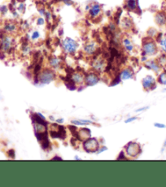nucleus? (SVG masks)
<instances>
[{"label": "nucleus", "mask_w": 166, "mask_h": 187, "mask_svg": "<svg viewBox=\"0 0 166 187\" xmlns=\"http://www.w3.org/2000/svg\"><path fill=\"white\" fill-rule=\"evenodd\" d=\"M143 52L145 56H152L158 52V46L152 39H148L143 44Z\"/></svg>", "instance_id": "1"}, {"label": "nucleus", "mask_w": 166, "mask_h": 187, "mask_svg": "<svg viewBox=\"0 0 166 187\" xmlns=\"http://www.w3.org/2000/svg\"><path fill=\"white\" fill-rule=\"evenodd\" d=\"M62 47L64 49V51L66 53H68V54H73L77 51L78 44V42H76L75 40H73V38L66 37V38H64L63 40Z\"/></svg>", "instance_id": "2"}, {"label": "nucleus", "mask_w": 166, "mask_h": 187, "mask_svg": "<svg viewBox=\"0 0 166 187\" xmlns=\"http://www.w3.org/2000/svg\"><path fill=\"white\" fill-rule=\"evenodd\" d=\"M126 153L129 156L135 157L138 155L141 152V148H140L139 144L137 142H130L126 147Z\"/></svg>", "instance_id": "3"}, {"label": "nucleus", "mask_w": 166, "mask_h": 187, "mask_svg": "<svg viewBox=\"0 0 166 187\" xmlns=\"http://www.w3.org/2000/svg\"><path fill=\"white\" fill-rule=\"evenodd\" d=\"M102 12V8L99 3L97 2H94L90 6L88 10L89 16L92 19H95V18L99 17Z\"/></svg>", "instance_id": "4"}, {"label": "nucleus", "mask_w": 166, "mask_h": 187, "mask_svg": "<svg viewBox=\"0 0 166 187\" xmlns=\"http://www.w3.org/2000/svg\"><path fill=\"white\" fill-rule=\"evenodd\" d=\"M85 150L88 152H95L99 149V143L95 138H88L83 144Z\"/></svg>", "instance_id": "5"}, {"label": "nucleus", "mask_w": 166, "mask_h": 187, "mask_svg": "<svg viewBox=\"0 0 166 187\" xmlns=\"http://www.w3.org/2000/svg\"><path fill=\"white\" fill-rule=\"evenodd\" d=\"M54 77H55V75H54L53 72L49 69H46L40 74V82L42 84H48L53 81Z\"/></svg>", "instance_id": "6"}, {"label": "nucleus", "mask_w": 166, "mask_h": 187, "mask_svg": "<svg viewBox=\"0 0 166 187\" xmlns=\"http://www.w3.org/2000/svg\"><path fill=\"white\" fill-rule=\"evenodd\" d=\"M13 45V38L11 36H4L1 39V49L3 51H10Z\"/></svg>", "instance_id": "7"}, {"label": "nucleus", "mask_w": 166, "mask_h": 187, "mask_svg": "<svg viewBox=\"0 0 166 187\" xmlns=\"http://www.w3.org/2000/svg\"><path fill=\"white\" fill-rule=\"evenodd\" d=\"M142 83L145 90H151L155 86V80L151 76H147L146 77H144L143 79Z\"/></svg>", "instance_id": "8"}, {"label": "nucleus", "mask_w": 166, "mask_h": 187, "mask_svg": "<svg viewBox=\"0 0 166 187\" xmlns=\"http://www.w3.org/2000/svg\"><path fill=\"white\" fill-rule=\"evenodd\" d=\"M92 67L95 70L98 71V72H103L105 69L106 67V64L103 59L101 58H97L92 63Z\"/></svg>", "instance_id": "9"}, {"label": "nucleus", "mask_w": 166, "mask_h": 187, "mask_svg": "<svg viewBox=\"0 0 166 187\" xmlns=\"http://www.w3.org/2000/svg\"><path fill=\"white\" fill-rule=\"evenodd\" d=\"M155 21L159 26H164L166 24V14L164 11H159L155 14Z\"/></svg>", "instance_id": "10"}, {"label": "nucleus", "mask_w": 166, "mask_h": 187, "mask_svg": "<svg viewBox=\"0 0 166 187\" xmlns=\"http://www.w3.org/2000/svg\"><path fill=\"white\" fill-rule=\"evenodd\" d=\"M85 82L88 86H95L99 82V77L95 73H89L85 77Z\"/></svg>", "instance_id": "11"}, {"label": "nucleus", "mask_w": 166, "mask_h": 187, "mask_svg": "<svg viewBox=\"0 0 166 187\" xmlns=\"http://www.w3.org/2000/svg\"><path fill=\"white\" fill-rule=\"evenodd\" d=\"M96 50H97V45L94 42H88L84 46V52L89 55L95 54Z\"/></svg>", "instance_id": "12"}, {"label": "nucleus", "mask_w": 166, "mask_h": 187, "mask_svg": "<svg viewBox=\"0 0 166 187\" xmlns=\"http://www.w3.org/2000/svg\"><path fill=\"white\" fill-rule=\"evenodd\" d=\"M145 65H146L147 68L154 71L155 73H159L160 71V65L158 62L155 61V60H148V61L146 62Z\"/></svg>", "instance_id": "13"}, {"label": "nucleus", "mask_w": 166, "mask_h": 187, "mask_svg": "<svg viewBox=\"0 0 166 187\" xmlns=\"http://www.w3.org/2000/svg\"><path fill=\"white\" fill-rule=\"evenodd\" d=\"M134 77V72L130 68H126L124 70H122V72L120 74V78L122 81L125 80H129L133 78Z\"/></svg>", "instance_id": "14"}, {"label": "nucleus", "mask_w": 166, "mask_h": 187, "mask_svg": "<svg viewBox=\"0 0 166 187\" xmlns=\"http://www.w3.org/2000/svg\"><path fill=\"white\" fill-rule=\"evenodd\" d=\"M122 44H123L125 50L128 51V52H132L134 50V46L133 42H131L130 39H129L127 37L122 40Z\"/></svg>", "instance_id": "15"}, {"label": "nucleus", "mask_w": 166, "mask_h": 187, "mask_svg": "<svg viewBox=\"0 0 166 187\" xmlns=\"http://www.w3.org/2000/svg\"><path fill=\"white\" fill-rule=\"evenodd\" d=\"M3 29H4V31L7 33L11 34V33H14L15 32H16V30H17V26H16V24H15V23L8 22L5 24Z\"/></svg>", "instance_id": "16"}, {"label": "nucleus", "mask_w": 166, "mask_h": 187, "mask_svg": "<svg viewBox=\"0 0 166 187\" xmlns=\"http://www.w3.org/2000/svg\"><path fill=\"white\" fill-rule=\"evenodd\" d=\"M71 79L75 84H82L84 82L85 77L81 73H74L72 75Z\"/></svg>", "instance_id": "17"}, {"label": "nucleus", "mask_w": 166, "mask_h": 187, "mask_svg": "<svg viewBox=\"0 0 166 187\" xmlns=\"http://www.w3.org/2000/svg\"><path fill=\"white\" fill-rule=\"evenodd\" d=\"M78 137L82 141H86L88 138H91V131L88 129H82L78 132Z\"/></svg>", "instance_id": "18"}, {"label": "nucleus", "mask_w": 166, "mask_h": 187, "mask_svg": "<svg viewBox=\"0 0 166 187\" xmlns=\"http://www.w3.org/2000/svg\"><path fill=\"white\" fill-rule=\"evenodd\" d=\"M126 7L128 9L129 11H135L138 7L137 0H126Z\"/></svg>", "instance_id": "19"}, {"label": "nucleus", "mask_w": 166, "mask_h": 187, "mask_svg": "<svg viewBox=\"0 0 166 187\" xmlns=\"http://www.w3.org/2000/svg\"><path fill=\"white\" fill-rule=\"evenodd\" d=\"M49 62H50V65L54 68H58L61 64V60L58 57H51Z\"/></svg>", "instance_id": "20"}, {"label": "nucleus", "mask_w": 166, "mask_h": 187, "mask_svg": "<svg viewBox=\"0 0 166 187\" xmlns=\"http://www.w3.org/2000/svg\"><path fill=\"white\" fill-rule=\"evenodd\" d=\"M121 25L125 29H130V28L133 25V23L129 18H125L124 20H122Z\"/></svg>", "instance_id": "21"}, {"label": "nucleus", "mask_w": 166, "mask_h": 187, "mask_svg": "<svg viewBox=\"0 0 166 187\" xmlns=\"http://www.w3.org/2000/svg\"><path fill=\"white\" fill-rule=\"evenodd\" d=\"M159 45L160 49H161V51H163V52L166 53V35L163 36V37H161L160 38Z\"/></svg>", "instance_id": "22"}, {"label": "nucleus", "mask_w": 166, "mask_h": 187, "mask_svg": "<svg viewBox=\"0 0 166 187\" xmlns=\"http://www.w3.org/2000/svg\"><path fill=\"white\" fill-rule=\"evenodd\" d=\"M72 122L74 125H85L91 124V121H88V120H78V121H73Z\"/></svg>", "instance_id": "23"}, {"label": "nucleus", "mask_w": 166, "mask_h": 187, "mask_svg": "<svg viewBox=\"0 0 166 187\" xmlns=\"http://www.w3.org/2000/svg\"><path fill=\"white\" fill-rule=\"evenodd\" d=\"M40 37H41V35H40V33L38 30L33 31L31 35H30V38H31V40H33V41H37V40L39 39Z\"/></svg>", "instance_id": "24"}, {"label": "nucleus", "mask_w": 166, "mask_h": 187, "mask_svg": "<svg viewBox=\"0 0 166 187\" xmlns=\"http://www.w3.org/2000/svg\"><path fill=\"white\" fill-rule=\"evenodd\" d=\"M158 81L162 85H166V73H163L160 75Z\"/></svg>", "instance_id": "25"}, {"label": "nucleus", "mask_w": 166, "mask_h": 187, "mask_svg": "<svg viewBox=\"0 0 166 187\" xmlns=\"http://www.w3.org/2000/svg\"><path fill=\"white\" fill-rule=\"evenodd\" d=\"M37 24L38 25H43L45 24V20L42 17H39L37 19Z\"/></svg>", "instance_id": "26"}, {"label": "nucleus", "mask_w": 166, "mask_h": 187, "mask_svg": "<svg viewBox=\"0 0 166 187\" xmlns=\"http://www.w3.org/2000/svg\"><path fill=\"white\" fill-rule=\"evenodd\" d=\"M154 125H155V127L159 128V129H164V128L166 127V125L164 124L161 123H155L154 124Z\"/></svg>", "instance_id": "27"}, {"label": "nucleus", "mask_w": 166, "mask_h": 187, "mask_svg": "<svg viewBox=\"0 0 166 187\" xmlns=\"http://www.w3.org/2000/svg\"><path fill=\"white\" fill-rule=\"evenodd\" d=\"M24 8H25V7H24V5L23 4V3H20V5H19V7H18V11H23L24 10Z\"/></svg>", "instance_id": "28"}, {"label": "nucleus", "mask_w": 166, "mask_h": 187, "mask_svg": "<svg viewBox=\"0 0 166 187\" xmlns=\"http://www.w3.org/2000/svg\"><path fill=\"white\" fill-rule=\"evenodd\" d=\"M136 119H137L136 117H131V118H129V119H127L126 121V123H130V122H132V121H135Z\"/></svg>", "instance_id": "29"}, {"label": "nucleus", "mask_w": 166, "mask_h": 187, "mask_svg": "<svg viewBox=\"0 0 166 187\" xmlns=\"http://www.w3.org/2000/svg\"><path fill=\"white\" fill-rule=\"evenodd\" d=\"M147 108V107H145V108H139L138 110H136V112H143V111H145Z\"/></svg>", "instance_id": "30"}, {"label": "nucleus", "mask_w": 166, "mask_h": 187, "mask_svg": "<svg viewBox=\"0 0 166 187\" xmlns=\"http://www.w3.org/2000/svg\"><path fill=\"white\" fill-rule=\"evenodd\" d=\"M166 147V140L165 141H164V147Z\"/></svg>", "instance_id": "31"}, {"label": "nucleus", "mask_w": 166, "mask_h": 187, "mask_svg": "<svg viewBox=\"0 0 166 187\" xmlns=\"http://www.w3.org/2000/svg\"><path fill=\"white\" fill-rule=\"evenodd\" d=\"M164 91H165V92H166V89H164Z\"/></svg>", "instance_id": "32"}]
</instances>
